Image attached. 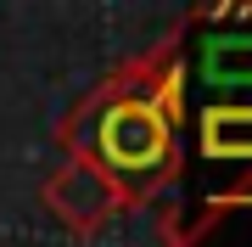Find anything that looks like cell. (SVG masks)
I'll use <instances>...</instances> for the list:
<instances>
[{
	"instance_id": "7a4b0ae2",
	"label": "cell",
	"mask_w": 252,
	"mask_h": 247,
	"mask_svg": "<svg viewBox=\"0 0 252 247\" xmlns=\"http://www.w3.org/2000/svg\"><path fill=\"white\" fill-rule=\"evenodd\" d=\"M39 197H45L51 219L62 225L67 236H79V242L101 236V230H107L112 219H124V213H129L124 191H118V185H112L101 169L79 163V157H62V163H56V169L45 174Z\"/></svg>"
},
{
	"instance_id": "3957f363",
	"label": "cell",
	"mask_w": 252,
	"mask_h": 247,
	"mask_svg": "<svg viewBox=\"0 0 252 247\" xmlns=\"http://www.w3.org/2000/svg\"><path fill=\"white\" fill-rule=\"evenodd\" d=\"M162 247H252V180L207 197L196 219L168 213L162 219Z\"/></svg>"
},
{
	"instance_id": "277c9868",
	"label": "cell",
	"mask_w": 252,
	"mask_h": 247,
	"mask_svg": "<svg viewBox=\"0 0 252 247\" xmlns=\"http://www.w3.org/2000/svg\"><path fill=\"white\" fill-rule=\"evenodd\" d=\"M202 157L252 163V101H219L202 112Z\"/></svg>"
},
{
	"instance_id": "5b68a950",
	"label": "cell",
	"mask_w": 252,
	"mask_h": 247,
	"mask_svg": "<svg viewBox=\"0 0 252 247\" xmlns=\"http://www.w3.org/2000/svg\"><path fill=\"white\" fill-rule=\"evenodd\" d=\"M202 73L213 84H235V90H247L252 84V39L241 34H213L202 39Z\"/></svg>"
},
{
	"instance_id": "6da1fadb",
	"label": "cell",
	"mask_w": 252,
	"mask_h": 247,
	"mask_svg": "<svg viewBox=\"0 0 252 247\" xmlns=\"http://www.w3.org/2000/svg\"><path fill=\"white\" fill-rule=\"evenodd\" d=\"M185 17L95 79L56 124L62 157L101 169L129 208H146L180 180V112H185Z\"/></svg>"
}]
</instances>
